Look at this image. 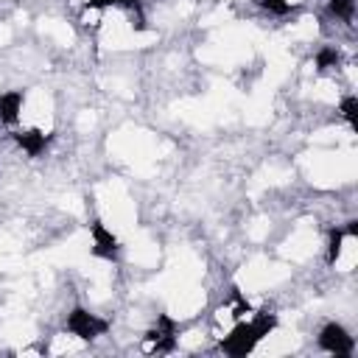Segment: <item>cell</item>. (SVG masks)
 Returning <instances> with one entry per match:
<instances>
[{"label": "cell", "mask_w": 358, "mask_h": 358, "mask_svg": "<svg viewBox=\"0 0 358 358\" xmlns=\"http://www.w3.org/2000/svg\"><path fill=\"white\" fill-rule=\"evenodd\" d=\"M277 327V316L263 310V313H252V316H243L238 319L218 341V350L224 355H232V358H243L249 355L271 330Z\"/></svg>", "instance_id": "1"}, {"label": "cell", "mask_w": 358, "mask_h": 358, "mask_svg": "<svg viewBox=\"0 0 358 358\" xmlns=\"http://www.w3.org/2000/svg\"><path fill=\"white\" fill-rule=\"evenodd\" d=\"M64 327H67L70 336H76V338H81V341H95V338H101V336L109 330V322L101 319L98 313H92V310L76 305V308L67 313Z\"/></svg>", "instance_id": "2"}, {"label": "cell", "mask_w": 358, "mask_h": 358, "mask_svg": "<svg viewBox=\"0 0 358 358\" xmlns=\"http://www.w3.org/2000/svg\"><path fill=\"white\" fill-rule=\"evenodd\" d=\"M22 103H25V92L22 90H6V92H0V123L17 126L20 117H22Z\"/></svg>", "instance_id": "7"}, {"label": "cell", "mask_w": 358, "mask_h": 358, "mask_svg": "<svg viewBox=\"0 0 358 358\" xmlns=\"http://www.w3.org/2000/svg\"><path fill=\"white\" fill-rule=\"evenodd\" d=\"M176 341V322L168 313H159L154 327L145 333V350L148 352H171Z\"/></svg>", "instance_id": "4"}, {"label": "cell", "mask_w": 358, "mask_h": 358, "mask_svg": "<svg viewBox=\"0 0 358 358\" xmlns=\"http://www.w3.org/2000/svg\"><path fill=\"white\" fill-rule=\"evenodd\" d=\"M11 137H14L17 148L22 154H28V157H39L50 145V140H53V134H45L42 129H17Z\"/></svg>", "instance_id": "6"}, {"label": "cell", "mask_w": 358, "mask_h": 358, "mask_svg": "<svg viewBox=\"0 0 358 358\" xmlns=\"http://www.w3.org/2000/svg\"><path fill=\"white\" fill-rule=\"evenodd\" d=\"M313 64H316V70H319V73H330V70H336V67L341 64V50H338V48H333V45H324V48H319V50H316Z\"/></svg>", "instance_id": "8"}, {"label": "cell", "mask_w": 358, "mask_h": 358, "mask_svg": "<svg viewBox=\"0 0 358 358\" xmlns=\"http://www.w3.org/2000/svg\"><path fill=\"white\" fill-rule=\"evenodd\" d=\"M319 350H324V352H330V355H352L355 352V338L350 336V330L344 327V324H338V322H327L322 330H319Z\"/></svg>", "instance_id": "3"}, {"label": "cell", "mask_w": 358, "mask_h": 358, "mask_svg": "<svg viewBox=\"0 0 358 358\" xmlns=\"http://www.w3.org/2000/svg\"><path fill=\"white\" fill-rule=\"evenodd\" d=\"M338 112H341V117L350 123V126H355V117H358V98L350 92V95H344L341 101H338Z\"/></svg>", "instance_id": "10"}, {"label": "cell", "mask_w": 358, "mask_h": 358, "mask_svg": "<svg viewBox=\"0 0 358 358\" xmlns=\"http://www.w3.org/2000/svg\"><path fill=\"white\" fill-rule=\"evenodd\" d=\"M260 8L268 11V14H274V17H285L294 8V3L291 0H260Z\"/></svg>", "instance_id": "11"}, {"label": "cell", "mask_w": 358, "mask_h": 358, "mask_svg": "<svg viewBox=\"0 0 358 358\" xmlns=\"http://www.w3.org/2000/svg\"><path fill=\"white\" fill-rule=\"evenodd\" d=\"M95 8H106V6H117V3H123V0H90Z\"/></svg>", "instance_id": "12"}, {"label": "cell", "mask_w": 358, "mask_h": 358, "mask_svg": "<svg viewBox=\"0 0 358 358\" xmlns=\"http://www.w3.org/2000/svg\"><path fill=\"white\" fill-rule=\"evenodd\" d=\"M327 14L350 25L355 20V0H327Z\"/></svg>", "instance_id": "9"}, {"label": "cell", "mask_w": 358, "mask_h": 358, "mask_svg": "<svg viewBox=\"0 0 358 358\" xmlns=\"http://www.w3.org/2000/svg\"><path fill=\"white\" fill-rule=\"evenodd\" d=\"M90 235H92V255H95V257H101V260H117V255H120V241H117V235H115L101 218H95V221L90 224Z\"/></svg>", "instance_id": "5"}]
</instances>
